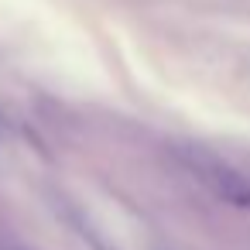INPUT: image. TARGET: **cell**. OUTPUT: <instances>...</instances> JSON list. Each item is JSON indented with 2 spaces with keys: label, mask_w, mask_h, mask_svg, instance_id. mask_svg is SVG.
<instances>
[{
  "label": "cell",
  "mask_w": 250,
  "mask_h": 250,
  "mask_svg": "<svg viewBox=\"0 0 250 250\" xmlns=\"http://www.w3.org/2000/svg\"><path fill=\"white\" fill-rule=\"evenodd\" d=\"M175 154L188 168V175L199 178L216 199H223L233 209H250V178L243 171H236L233 165H226L223 158H216V154H209L206 147H195V144H178Z\"/></svg>",
  "instance_id": "6da1fadb"
},
{
  "label": "cell",
  "mask_w": 250,
  "mask_h": 250,
  "mask_svg": "<svg viewBox=\"0 0 250 250\" xmlns=\"http://www.w3.org/2000/svg\"><path fill=\"white\" fill-rule=\"evenodd\" d=\"M59 212L65 216V223H69V226H72V229H76L93 250H117V247H113V243H110V240H106V236H103V233H100V229H96V226H93L76 206H72V202H59Z\"/></svg>",
  "instance_id": "7a4b0ae2"
},
{
  "label": "cell",
  "mask_w": 250,
  "mask_h": 250,
  "mask_svg": "<svg viewBox=\"0 0 250 250\" xmlns=\"http://www.w3.org/2000/svg\"><path fill=\"white\" fill-rule=\"evenodd\" d=\"M0 250H21V247H0Z\"/></svg>",
  "instance_id": "3957f363"
}]
</instances>
